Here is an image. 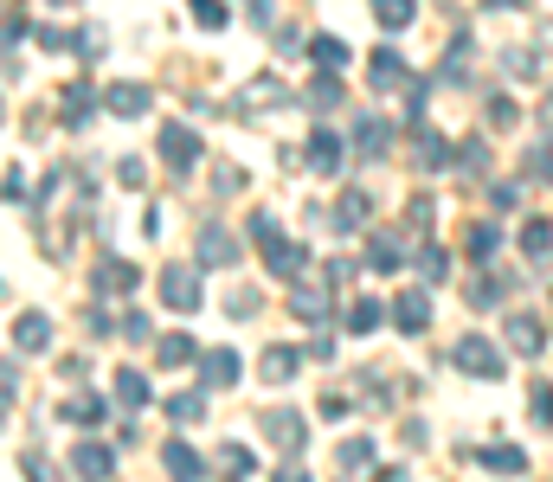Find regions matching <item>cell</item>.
I'll return each mask as SVG.
<instances>
[{
	"instance_id": "1f68e13d",
	"label": "cell",
	"mask_w": 553,
	"mask_h": 482,
	"mask_svg": "<svg viewBox=\"0 0 553 482\" xmlns=\"http://www.w3.org/2000/svg\"><path fill=\"white\" fill-rule=\"evenodd\" d=\"M290 309H296L303 322H322V315H328V296H315V290L296 284V290H290Z\"/></svg>"
},
{
	"instance_id": "c3c4849f",
	"label": "cell",
	"mask_w": 553,
	"mask_h": 482,
	"mask_svg": "<svg viewBox=\"0 0 553 482\" xmlns=\"http://www.w3.org/2000/svg\"><path fill=\"white\" fill-rule=\"evenodd\" d=\"M502 290H509V284H476L470 296H476V309H490V303H502Z\"/></svg>"
},
{
	"instance_id": "7c38bea8",
	"label": "cell",
	"mask_w": 553,
	"mask_h": 482,
	"mask_svg": "<svg viewBox=\"0 0 553 482\" xmlns=\"http://www.w3.org/2000/svg\"><path fill=\"white\" fill-rule=\"evenodd\" d=\"M199 264H238V238L226 226H206L199 232Z\"/></svg>"
},
{
	"instance_id": "f546056e",
	"label": "cell",
	"mask_w": 553,
	"mask_h": 482,
	"mask_svg": "<svg viewBox=\"0 0 553 482\" xmlns=\"http://www.w3.org/2000/svg\"><path fill=\"white\" fill-rule=\"evenodd\" d=\"M91 110H97L91 84H72V91H64V122H91Z\"/></svg>"
},
{
	"instance_id": "9a60e30c",
	"label": "cell",
	"mask_w": 553,
	"mask_h": 482,
	"mask_svg": "<svg viewBox=\"0 0 553 482\" xmlns=\"http://www.w3.org/2000/svg\"><path fill=\"white\" fill-rule=\"evenodd\" d=\"M482 469L521 476V469H528V450H521V444H482Z\"/></svg>"
},
{
	"instance_id": "e0dca14e",
	"label": "cell",
	"mask_w": 553,
	"mask_h": 482,
	"mask_svg": "<svg viewBox=\"0 0 553 482\" xmlns=\"http://www.w3.org/2000/svg\"><path fill=\"white\" fill-rule=\"evenodd\" d=\"M540 341H547V334H540L534 315H509V348H515V354H540Z\"/></svg>"
},
{
	"instance_id": "e575fe53",
	"label": "cell",
	"mask_w": 553,
	"mask_h": 482,
	"mask_svg": "<svg viewBox=\"0 0 553 482\" xmlns=\"http://www.w3.org/2000/svg\"><path fill=\"white\" fill-rule=\"evenodd\" d=\"M521 251H528V257H547V251H553V226H547V219H534V226L521 232Z\"/></svg>"
},
{
	"instance_id": "7402d4cb",
	"label": "cell",
	"mask_w": 553,
	"mask_h": 482,
	"mask_svg": "<svg viewBox=\"0 0 553 482\" xmlns=\"http://www.w3.org/2000/svg\"><path fill=\"white\" fill-rule=\"evenodd\" d=\"M419 168H425V174H438V168H451V142H444V135H432V129H419Z\"/></svg>"
},
{
	"instance_id": "f35d334b",
	"label": "cell",
	"mask_w": 553,
	"mask_h": 482,
	"mask_svg": "<svg viewBox=\"0 0 553 482\" xmlns=\"http://www.w3.org/2000/svg\"><path fill=\"white\" fill-rule=\"evenodd\" d=\"M219 463H226V469H238V476H251V469H257V457H251L245 444H226V450H219Z\"/></svg>"
},
{
	"instance_id": "d4e9b609",
	"label": "cell",
	"mask_w": 553,
	"mask_h": 482,
	"mask_svg": "<svg viewBox=\"0 0 553 482\" xmlns=\"http://www.w3.org/2000/svg\"><path fill=\"white\" fill-rule=\"evenodd\" d=\"M502 251V226L496 219H476L470 226V257H496Z\"/></svg>"
},
{
	"instance_id": "f6af8a7d",
	"label": "cell",
	"mask_w": 553,
	"mask_h": 482,
	"mask_svg": "<svg viewBox=\"0 0 553 482\" xmlns=\"http://www.w3.org/2000/svg\"><path fill=\"white\" fill-rule=\"evenodd\" d=\"M528 174H534V180H553V149H534V155H528Z\"/></svg>"
},
{
	"instance_id": "4dcf8cb0",
	"label": "cell",
	"mask_w": 553,
	"mask_h": 482,
	"mask_svg": "<svg viewBox=\"0 0 553 482\" xmlns=\"http://www.w3.org/2000/svg\"><path fill=\"white\" fill-rule=\"evenodd\" d=\"M199 411H206V392H174V399H168V419H174V425H193Z\"/></svg>"
},
{
	"instance_id": "8992f818",
	"label": "cell",
	"mask_w": 553,
	"mask_h": 482,
	"mask_svg": "<svg viewBox=\"0 0 553 482\" xmlns=\"http://www.w3.org/2000/svg\"><path fill=\"white\" fill-rule=\"evenodd\" d=\"M264 438H270L276 450H290V457L309 444V431H303V419H296V411H264Z\"/></svg>"
},
{
	"instance_id": "bcb514c9",
	"label": "cell",
	"mask_w": 553,
	"mask_h": 482,
	"mask_svg": "<svg viewBox=\"0 0 553 482\" xmlns=\"http://www.w3.org/2000/svg\"><path fill=\"white\" fill-rule=\"evenodd\" d=\"M116 180H122V187H142L149 174H142V161H135V155H129V161H116Z\"/></svg>"
},
{
	"instance_id": "5b68a950",
	"label": "cell",
	"mask_w": 553,
	"mask_h": 482,
	"mask_svg": "<svg viewBox=\"0 0 553 482\" xmlns=\"http://www.w3.org/2000/svg\"><path fill=\"white\" fill-rule=\"evenodd\" d=\"M161 303L180 309V315H193L199 309V270H168V277H161Z\"/></svg>"
},
{
	"instance_id": "6da1fadb",
	"label": "cell",
	"mask_w": 553,
	"mask_h": 482,
	"mask_svg": "<svg viewBox=\"0 0 553 482\" xmlns=\"http://www.w3.org/2000/svg\"><path fill=\"white\" fill-rule=\"evenodd\" d=\"M451 361L470 380H502V348H490V334H463L457 348H451Z\"/></svg>"
},
{
	"instance_id": "30bf717a",
	"label": "cell",
	"mask_w": 553,
	"mask_h": 482,
	"mask_svg": "<svg viewBox=\"0 0 553 482\" xmlns=\"http://www.w3.org/2000/svg\"><path fill=\"white\" fill-rule=\"evenodd\" d=\"M149 103H155L149 84H110V91H103V110H110V116H142Z\"/></svg>"
},
{
	"instance_id": "8d00e7d4",
	"label": "cell",
	"mask_w": 553,
	"mask_h": 482,
	"mask_svg": "<svg viewBox=\"0 0 553 482\" xmlns=\"http://www.w3.org/2000/svg\"><path fill=\"white\" fill-rule=\"evenodd\" d=\"M515 122H521L515 97H490V129H515Z\"/></svg>"
},
{
	"instance_id": "3957f363",
	"label": "cell",
	"mask_w": 553,
	"mask_h": 482,
	"mask_svg": "<svg viewBox=\"0 0 553 482\" xmlns=\"http://www.w3.org/2000/svg\"><path fill=\"white\" fill-rule=\"evenodd\" d=\"M341 161H348V142H341L328 122H315V135H309V168H315V174H341Z\"/></svg>"
},
{
	"instance_id": "9c48e42d",
	"label": "cell",
	"mask_w": 553,
	"mask_h": 482,
	"mask_svg": "<svg viewBox=\"0 0 553 482\" xmlns=\"http://www.w3.org/2000/svg\"><path fill=\"white\" fill-rule=\"evenodd\" d=\"M367 213H374V199H367L361 187H348V193L335 199V219H328V226H335V232H361V226H367Z\"/></svg>"
},
{
	"instance_id": "8fae6325",
	"label": "cell",
	"mask_w": 553,
	"mask_h": 482,
	"mask_svg": "<svg viewBox=\"0 0 553 482\" xmlns=\"http://www.w3.org/2000/svg\"><path fill=\"white\" fill-rule=\"evenodd\" d=\"M374 84H380V91H412L419 78L405 72V58H399V52H386V45H380V52H374Z\"/></svg>"
},
{
	"instance_id": "7bdbcfd3",
	"label": "cell",
	"mask_w": 553,
	"mask_h": 482,
	"mask_svg": "<svg viewBox=\"0 0 553 482\" xmlns=\"http://www.w3.org/2000/svg\"><path fill=\"white\" fill-rule=\"evenodd\" d=\"M226 315H257V290H232L226 296Z\"/></svg>"
},
{
	"instance_id": "83f0119b",
	"label": "cell",
	"mask_w": 553,
	"mask_h": 482,
	"mask_svg": "<svg viewBox=\"0 0 553 482\" xmlns=\"http://www.w3.org/2000/svg\"><path fill=\"white\" fill-rule=\"evenodd\" d=\"M419 277H425V284H444V277H451V251H444V245H425V251H419Z\"/></svg>"
},
{
	"instance_id": "b9f144b4",
	"label": "cell",
	"mask_w": 553,
	"mask_h": 482,
	"mask_svg": "<svg viewBox=\"0 0 553 482\" xmlns=\"http://www.w3.org/2000/svg\"><path fill=\"white\" fill-rule=\"evenodd\" d=\"M72 52H84V58H97V52H103V33H97V26H84V33H72Z\"/></svg>"
},
{
	"instance_id": "ab89813d",
	"label": "cell",
	"mask_w": 553,
	"mask_h": 482,
	"mask_svg": "<svg viewBox=\"0 0 553 482\" xmlns=\"http://www.w3.org/2000/svg\"><path fill=\"white\" fill-rule=\"evenodd\" d=\"M122 334L135 341V348H142V341H149L155 328H149V315H142V309H129V315H122Z\"/></svg>"
},
{
	"instance_id": "484cf974",
	"label": "cell",
	"mask_w": 553,
	"mask_h": 482,
	"mask_svg": "<svg viewBox=\"0 0 553 482\" xmlns=\"http://www.w3.org/2000/svg\"><path fill=\"white\" fill-rule=\"evenodd\" d=\"M161 367H187V361H199V348H193V334H161Z\"/></svg>"
},
{
	"instance_id": "f1b7e54d",
	"label": "cell",
	"mask_w": 553,
	"mask_h": 482,
	"mask_svg": "<svg viewBox=\"0 0 553 482\" xmlns=\"http://www.w3.org/2000/svg\"><path fill=\"white\" fill-rule=\"evenodd\" d=\"M374 328H380V303H374V296L348 303V334H374Z\"/></svg>"
},
{
	"instance_id": "f907efd6",
	"label": "cell",
	"mask_w": 553,
	"mask_h": 482,
	"mask_svg": "<svg viewBox=\"0 0 553 482\" xmlns=\"http://www.w3.org/2000/svg\"><path fill=\"white\" fill-rule=\"evenodd\" d=\"M502 64H509V72H515V78H534V58H528V52H509Z\"/></svg>"
},
{
	"instance_id": "ac0fdd59",
	"label": "cell",
	"mask_w": 553,
	"mask_h": 482,
	"mask_svg": "<svg viewBox=\"0 0 553 482\" xmlns=\"http://www.w3.org/2000/svg\"><path fill=\"white\" fill-rule=\"evenodd\" d=\"M412 14H419V0H374V20H380L386 33H405Z\"/></svg>"
},
{
	"instance_id": "d6986e66",
	"label": "cell",
	"mask_w": 553,
	"mask_h": 482,
	"mask_svg": "<svg viewBox=\"0 0 553 482\" xmlns=\"http://www.w3.org/2000/svg\"><path fill=\"white\" fill-rule=\"evenodd\" d=\"M135 277H142V270L122 264V257H103L97 264V290H135Z\"/></svg>"
},
{
	"instance_id": "816d5d0a",
	"label": "cell",
	"mask_w": 553,
	"mask_h": 482,
	"mask_svg": "<svg viewBox=\"0 0 553 482\" xmlns=\"http://www.w3.org/2000/svg\"><path fill=\"white\" fill-rule=\"evenodd\" d=\"M490 7H528V0H490Z\"/></svg>"
},
{
	"instance_id": "4316f807",
	"label": "cell",
	"mask_w": 553,
	"mask_h": 482,
	"mask_svg": "<svg viewBox=\"0 0 553 482\" xmlns=\"http://www.w3.org/2000/svg\"><path fill=\"white\" fill-rule=\"evenodd\" d=\"M309 58L322 64V72H341V64H348V45H341V39H328V33H322V39H309Z\"/></svg>"
},
{
	"instance_id": "ffe728a7",
	"label": "cell",
	"mask_w": 553,
	"mask_h": 482,
	"mask_svg": "<svg viewBox=\"0 0 553 482\" xmlns=\"http://www.w3.org/2000/svg\"><path fill=\"white\" fill-rule=\"evenodd\" d=\"M161 463H168L174 476H206V457H199L193 444H180V438H174V444L161 450Z\"/></svg>"
},
{
	"instance_id": "ba28073f",
	"label": "cell",
	"mask_w": 553,
	"mask_h": 482,
	"mask_svg": "<svg viewBox=\"0 0 553 482\" xmlns=\"http://www.w3.org/2000/svg\"><path fill=\"white\" fill-rule=\"evenodd\" d=\"M14 348H20V354H45V348H52V322H45L39 309H26V315L14 322Z\"/></svg>"
},
{
	"instance_id": "44dd1931",
	"label": "cell",
	"mask_w": 553,
	"mask_h": 482,
	"mask_svg": "<svg viewBox=\"0 0 553 482\" xmlns=\"http://www.w3.org/2000/svg\"><path fill=\"white\" fill-rule=\"evenodd\" d=\"M386 149H393V129H386L380 116H361V155H367V161H380Z\"/></svg>"
},
{
	"instance_id": "681fc988",
	"label": "cell",
	"mask_w": 553,
	"mask_h": 482,
	"mask_svg": "<svg viewBox=\"0 0 553 482\" xmlns=\"http://www.w3.org/2000/svg\"><path fill=\"white\" fill-rule=\"evenodd\" d=\"M457 161H463L470 174H482V142H463V149H457Z\"/></svg>"
},
{
	"instance_id": "603a6c76",
	"label": "cell",
	"mask_w": 553,
	"mask_h": 482,
	"mask_svg": "<svg viewBox=\"0 0 553 482\" xmlns=\"http://www.w3.org/2000/svg\"><path fill=\"white\" fill-rule=\"evenodd\" d=\"M270 270H276V277H290V284H296V277H303V245L276 238V245H270Z\"/></svg>"
},
{
	"instance_id": "cb8c5ba5",
	"label": "cell",
	"mask_w": 553,
	"mask_h": 482,
	"mask_svg": "<svg viewBox=\"0 0 553 482\" xmlns=\"http://www.w3.org/2000/svg\"><path fill=\"white\" fill-rule=\"evenodd\" d=\"M72 469H84V476H110L116 457H110L103 444H78V450H72Z\"/></svg>"
},
{
	"instance_id": "7dc6e473",
	"label": "cell",
	"mask_w": 553,
	"mask_h": 482,
	"mask_svg": "<svg viewBox=\"0 0 553 482\" xmlns=\"http://www.w3.org/2000/svg\"><path fill=\"white\" fill-rule=\"evenodd\" d=\"M528 405H534V419L547 425V419H553V386H534V399H528Z\"/></svg>"
},
{
	"instance_id": "60d3db41",
	"label": "cell",
	"mask_w": 553,
	"mask_h": 482,
	"mask_svg": "<svg viewBox=\"0 0 553 482\" xmlns=\"http://www.w3.org/2000/svg\"><path fill=\"white\" fill-rule=\"evenodd\" d=\"M97 419H103V405H97L91 392H84V399H72V425H97Z\"/></svg>"
},
{
	"instance_id": "52a82bcc",
	"label": "cell",
	"mask_w": 553,
	"mask_h": 482,
	"mask_svg": "<svg viewBox=\"0 0 553 482\" xmlns=\"http://www.w3.org/2000/svg\"><path fill=\"white\" fill-rule=\"evenodd\" d=\"M238 373H245V361H238L232 348H206V354H199V380H206V386H238Z\"/></svg>"
},
{
	"instance_id": "277c9868",
	"label": "cell",
	"mask_w": 553,
	"mask_h": 482,
	"mask_svg": "<svg viewBox=\"0 0 553 482\" xmlns=\"http://www.w3.org/2000/svg\"><path fill=\"white\" fill-rule=\"evenodd\" d=\"M393 328H399V334H425V328H432V296H425V290L393 296Z\"/></svg>"
},
{
	"instance_id": "d6a6232c",
	"label": "cell",
	"mask_w": 553,
	"mask_h": 482,
	"mask_svg": "<svg viewBox=\"0 0 553 482\" xmlns=\"http://www.w3.org/2000/svg\"><path fill=\"white\" fill-rule=\"evenodd\" d=\"M335 463H341V469H367V463H374V444H367V438H348V444L335 450Z\"/></svg>"
},
{
	"instance_id": "5bb4252c",
	"label": "cell",
	"mask_w": 553,
	"mask_h": 482,
	"mask_svg": "<svg viewBox=\"0 0 553 482\" xmlns=\"http://www.w3.org/2000/svg\"><path fill=\"white\" fill-rule=\"evenodd\" d=\"M149 399H155L149 373H135V367H122V373H116V405H129V411H142Z\"/></svg>"
},
{
	"instance_id": "f5cc1de1",
	"label": "cell",
	"mask_w": 553,
	"mask_h": 482,
	"mask_svg": "<svg viewBox=\"0 0 553 482\" xmlns=\"http://www.w3.org/2000/svg\"><path fill=\"white\" fill-rule=\"evenodd\" d=\"M52 7H78V0H52Z\"/></svg>"
},
{
	"instance_id": "4fadbf2b",
	"label": "cell",
	"mask_w": 553,
	"mask_h": 482,
	"mask_svg": "<svg viewBox=\"0 0 553 482\" xmlns=\"http://www.w3.org/2000/svg\"><path fill=\"white\" fill-rule=\"evenodd\" d=\"M232 103H238V110H264V103H290V91H284V78H251Z\"/></svg>"
},
{
	"instance_id": "ee69618b",
	"label": "cell",
	"mask_w": 553,
	"mask_h": 482,
	"mask_svg": "<svg viewBox=\"0 0 553 482\" xmlns=\"http://www.w3.org/2000/svg\"><path fill=\"white\" fill-rule=\"evenodd\" d=\"M251 238L270 251V245H276V219H270V213H257V219H251Z\"/></svg>"
},
{
	"instance_id": "2e32d148",
	"label": "cell",
	"mask_w": 553,
	"mask_h": 482,
	"mask_svg": "<svg viewBox=\"0 0 553 482\" xmlns=\"http://www.w3.org/2000/svg\"><path fill=\"white\" fill-rule=\"evenodd\" d=\"M296 367H303V354H296V348H270V354H264V380H270V386H290V380H296Z\"/></svg>"
},
{
	"instance_id": "74e56055",
	"label": "cell",
	"mask_w": 553,
	"mask_h": 482,
	"mask_svg": "<svg viewBox=\"0 0 553 482\" xmlns=\"http://www.w3.org/2000/svg\"><path fill=\"white\" fill-rule=\"evenodd\" d=\"M367 264H374V270H399V245L374 238V245H367Z\"/></svg>"
},
{
	"instance_id": "836d02e7",
	"label": "cell",
	"mask_w": 553,
	"mask_h": 482,
	"mask_svg": "<svg viewBox=\"0 0 553 482\" xmlns=\"http://www.w3.org/2000/svg\"><path fill=\"white\" fill-rule=\"evenodd\" d=\"M309 103H315V110H335V103H341V72H322L315 91H309Z\"/></svg>"
},
{
	"instance_id": "7a4b0ae2",
	"label": "cell",
	"mask_w": 553,
	"mask_h": 482,
	"mask_svg": "<svg viewBox=\"0 0 553 482\" xmlns=\"http://www.w3.org/2000/svg\"><path fill=\"white\" fill-rule=\"evenodd\" d=\"M161 161H168L174 174H193V161H199V135H193L187 122H168V129H161Z\"/></svg>"
},
{
	"instance_id": "d590c367",
	"label": "cell",
	"mask_w": 553,
	"mask_h": 482,
	"mask_svg": "<svg viewBox=\"0 0 553 482\" xmlns=\"http://www.w3.org/2000/svg\"><path fill=\"white\" fill-rule=\"evenodd\" d=\"M193 20H199L206 33H219V26H226L232 14H226V0H193Z\"/></svg>"
}]
</instances>
